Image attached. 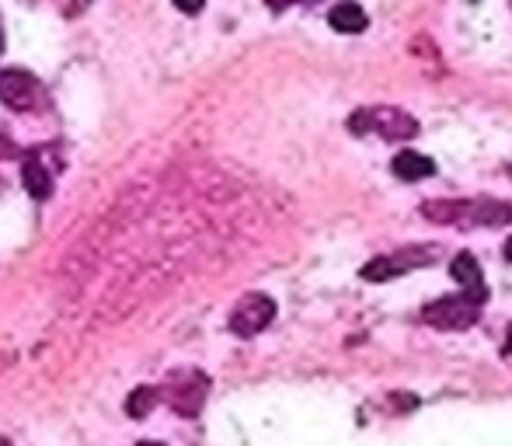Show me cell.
I'll use <instances>...</instances> for the list:
<instances>
[{
	"instance_id": "ac0fdd59",
	"label": "cell",
	"mask_w": 512,
	"mask_h": 446,
	"mask_svg": "<svg viewBox=\"0 0 512 446\" xmlns=\"http://www.w3.org/2000/svg\"><path fill=\"white\" fill-rule=\"evenodd\" d=\"M136 446H164V443H150V440H147V443H136Z\"/></svg>"
},
{
	"instance_id": "ffe728a7",
	"label": "cell",
	"mask_w": 512,
	"mask_h": 446,
	"mask_svg": "<svg viewBox=\"0 0 512 446\" xmlns=\"http://www.w3.org/2000/svg\"><path fill=\"white\" fill-rule=\"evenodd\" d=\"M0 446H7V440H4V436H0Z\"/></svg>"
},
{
	"instance_id": "7c38bea8",
	"label": "cell",
	"mask_w": 512,
	"mask_h": 446,
	"mask_svg": "<svg viewBox=\"0 0 512 446\" xmlns=\"http://www.w3.org/2000/svg\"><path fill=\"white\" fill-rule=\"evenodd\" d=\"M157 401H161V391H157V387H136V391L126 398V415L129 419H147V415L154 412Z\"/></svg>"
},
{
	"instance_id": "d6986e66",
	"label": "cell",
	"mask_w": 512,
	"mask_h": 446,
	"mask_svg": "<svg viewBox=\"0 0 512 446\" xmlns=\"http://www.w3.org/2000/svg\"><path fill=\"white\" fill-rule=\"evenodd\" d=\"M0 53H4V32H0Z\"/></svg>"
},
{
	"instance_id": "8992f818",
	"label": "cell",
	"mask_w": 512,
	"mask_h": 446,
	"mask_svg": "<svg viewBox=\"0 0 512 446\" xmlns=\"http://www.w3.org/2000/svg\"><path fill=\"white\" fill-rule=\"evenodd\" d=\"M276 318V300L265 297V293H244L241 300L230 311V332L237 338H251L272 325Z\"/></svg>"
},
{
	"instance_id": "9c48e42d",
	"label": "cell",
	"mask_w": 512,
	"mask_h": 446,
	"mask_svg": "<svg viewBox=\"0 0 512 446\" xmlns=\"http://www.w3.org/2000/svg\"><path fill=\"white\" fill-rule=\"evenodd\" d=\"M391 171L401 178V182H422V178L436 175V161L418 154V150H401V154L391 161Z\"/></svg>"
},
{
	"instance_id": "4fadbf2b",
	"label": "cell",
	"mask_w": 512,
	"mask_h": 446,
	"mask_svg": "<svg viewBox=\"0 0 512 446\" xmlns=\"http://www.w3.org/2000/svg\"><path fill=\"white\" fill-rule=\"evenodd\" d=\"M175 7L182 14H199L206 7V0H175Z\"/></svg>"
},
{
	"instance_id": "8fae6325",
	"label": "cell",
	"mask_w": 512,
	"mask_h": 446,
	"mask_svg": "<svg viewBox=\"0 0 512 446\" xmlns=\"http://www.w3.org/2000/svg\"><path fill=\"white\" fill-rule=\"evenodd\" d=\"M328 25L335 28V32L359 35L366 25H370V18H366V11L356 4V0H342V4H335L328 11Z\"/></svg>"
},
{
	"instance_id": "9a60e30c",
	"label": "cell",
	"mask_w": 512,
	"mask_h": 446,
	"mask_svg": "<svg viewBox=\"0 0 512 446\" xmlns=\"http://www.w3.org/2000/svg\"><path fill=\"white\" fill-rule=\"evenodd\" d=\"M290 4H297V0H269L272 11H283V7H290Z\"/></svg>"
},
{
	"instance_id": "277c9868",
	"label": "cell",
	"mask_w": 512,
	"mask_h": 446,
	"mask_svg": "<svg viewBox=\"0 0 512 446\" xmlns=\"http://www.w3.org/2000/svg\"><path fill=\"white\" fill-rule=\"evenodd\" d=\"M209 394V377L199 370H178L168 377V384L161 387V398L171 405V412H178L182 419H196L206 405Z\"/></svg>"
},
{
	"instance_id": "2e32d148",
	"label": "cell",
	"mask_w": 512,
	"mask_h": 446,
	"mask_svg": "<svg viewBox=\"0 0 512 446\" xmlns=\"http://www.w3.org/2000/svg\"><path fill=\"white\" fill-rule=\"evenodd\" d=\"M506 356H512V325L506 328Z\"/></svg>"
},
{
	"instance_id": "e0dca14e",
	"label": "cell",
	"mask_w": 512,
	"mask_h": 446,
	"mask_svg": "<svg viewBox=\"0 0 512 446\" xmlns=\"http://www.w3.org/2000/svg\"><path fill=\"white\" fill-rule=\"evenodd\" d=\"M502 251H506V258H509V262H512V237H509V241H506V248H502Z\"/></svg>"
},
{
	"instance_id": "5bb4252c",
	"label": "cell",
	"mask_w": 512,
	"mask_h": 446,
	"mask_svg": "<svg viewBox=\"0 0 512 446\" xmlns=\"http://www.w3.org/2000/svg\"><path fill=\"white\" fill-rule=\"evenodd\" d=\"M11 154H14L11 140H7V136H0V157H11Z\"/></svg>"
},
{
	"instance_id": "30bf717a",
	"label": "cell",
	"mask_w": 512,
	"mask_h": 446,
	"mask_svg": "<svg viewBox=\"0 0 512 446\" xmlns=\"http://www.w3.org/2000/svg\"><path fill=\"white\" fill-rule=\"evenodd\" d=\"M21 182H25L28 196L39 199V203L53 196V175H49V168L35 154H28L25 164H21Z\"/></svg>"
},
{
	"instance_id": "5b68a950",
	"label": "cell",
	"mask_w": 512,
	"mask_h": 446,
	"mask_svg": "<svg viewBox=\"0 0 512 446\" xmlns=\"http://www.w3.org/2000/svg\"><path fill=\"white\" fill-rule=\"evenodd\" d=\"M436 248H401V251H391V255H380L373 258V262L363 265V272L359 276L366 279V283H391V279L405 276L411 269H422V265H432L436 262Z\"/></svg>"
},
{
	"instance_id": "ba28073f",
	"label": "cell",
	"mask_w": 512,
	"mask_h": 446,
	"mask_svg": "<svg viewBox=\"0 0 512 446\" xmlns=\"http://www.w3.org/2000/svg\"><path fill=\"white\" fill-rule=\"evenodd\" d=\"M450 276L460 283V290L467 293H478V297L488 300V286H485V276H481V265L471 251H460L457 258L450 262Z\"/></svg>"
},
{
	"instance_id": "52a82bcc",
	"label": "cell",
	"mask_w": 512,
	"mask_h": 446,
	"mask_svg": "<svg viewBox=\"0 0 512 446\" xmlns=\"http://www.w3.org/2000/svg\"><path fill=\"white\" fill-rule=\"evenodd\" d=\"M35 95H39V84L28 70H0V102L4 105L25 112L35 105Z\"/></svg>"
},
{
	"instance_id": "6da1fadb",
	"label": "cell",
	"mask_w": 512,
	"mask_h": 446,
	"mask_svg": "<svg viewBox=\"0 0 512 446\" xmlns=\"http://www.w3.org/2000/svg\"><path fill=\"white\" fill-rule=\"evenodd\" d=\"M429 223H439V227H506L512 223V203H502V199L492 196H478V199H429V203L418 206Z\"/></svg>"
},
{
	"instance_id": "7a4b0ae2",
	"label": "cell",
	"mask_w": 512,
	"mask_h": 446,
	"mask_svg": "<svg viewBox=\"0 0 512 446\" xmlns=\"http://www.w3.org/2000/svg\"><path fill=\"white\" fill-rule=\"evenodd\" d=\"M349 133L366 136L377 133L387 143H405L418 133V119L405 109H391V105H377V109H356L349 115Z\"/></svg>"
},
{
	"instance_id": "3957f363",
	"label": "cell",
	"mask_w": 512,
	"mask_h": 446,
	"mask_svg": "<svg viewBox=\"0 0 512 446\" xmlns=\"http://www.w3.org/2000/svg\"><path fill=\"white\" fill-rule=\"evenodd\" d=\"M481 311H485V297L460 290L457 297H439V300H432V304H425L422 321L439 328V332H464V328L478 325Z\"/></svg>"
}]
</instances>
